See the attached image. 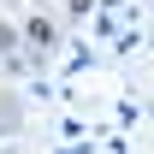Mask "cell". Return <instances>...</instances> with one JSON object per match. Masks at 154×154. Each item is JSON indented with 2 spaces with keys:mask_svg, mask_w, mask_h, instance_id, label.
I'll list each match as a JSON object with an SVG mask.
<instances>
[{
  "mask_svg": "<svg viewBox=\"0 0 154 154\" xmlns=\"http://www.w3.org/2000/svg\"><path fill=\"white\" fill-rule=\"evenodd\" d=\"M24 36L36 42V48H48V42H54V24H48V18H30V30H24Z\"/></svg>",
  "mask_w": 154,
  "mask_h": 154,
  "instance_id": "cell-1",
  "label": "cell"
},
{
  "mask_svg": "<svg viewBox=\"0 0 154 154\" xmlns=\"http://www.w3.org/2000/svg\"><path fill=\"white\" fill-rule=\"evenodd\" d=\"M89 6H95V0H65V12H89Z\"/></svg>",
  "mask_w": 154,
  "mask_h": 154,
  "instance_id": "cell-2",
  "label": "cell"
}]
</instances>
